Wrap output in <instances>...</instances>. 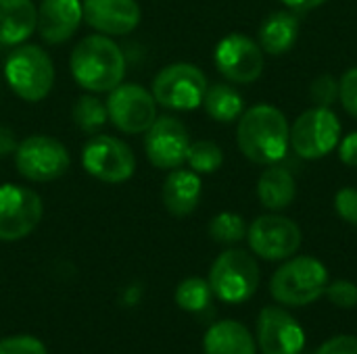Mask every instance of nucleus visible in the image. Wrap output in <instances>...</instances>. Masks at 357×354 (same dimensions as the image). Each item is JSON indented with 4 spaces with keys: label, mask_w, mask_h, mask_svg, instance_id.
<instances>
[{
    "label": "nucleus",
    "mask_w": 357,
    "mask_h": 354,
    "mask_svg": "<svg viewBox=\"0 0 357 354\" xmlns=\"http://www.w3.org/2000/svg\"><path fill=\"white\" fill-rule=\"evenodd\" d=\"M71 117H73V123L84 134L94 136L107 123L109 113H107V104H102L96 96L84 94V96H79L75 100L73 111H71Z\"/></svg>",
    "instance_id": "24"
},
{
    "label": "nucleus",
    "mask_w": 357,
    "mask_h": 354,
    "mask_svg": "<svg viewBox=\"0 0 357 354\" xmlns=\"http://www.w3.org/2000/svg\"><path fill=\"white\" fill-rule=\"evenodd\" d=\"M339 156L347 167H357V131L339 142Z\"/></svg>",
    "instance_id": "34"
},
{
    "label": "nucleus",
    "mask_w": 357,
    "mask_h": 354,
    "mask_svg": "<svg viewBox=\"0 0 357 354\" xmlns=\"http://www.w3.org/2000/svg\"><path fill=\"white\" fill-rule=\"evenodd\" d=\"M207 77L190 63H174L163 67L153 81V96L157 104L172 111H192L203 104L207 92Z\"/></svg>",
    "instance_id": "6"
},
{
    "label": "nucleus",
    "mask_w": 357,
    "mask_h": 354,
    "mask_svg": "<svg viewBox=\"0 0 357 354\" xmlns=\"http://www.w3.org/2000/svg\"><path fill=\"white\" fill-rule=\"evenodd\" d=\"M19 142H17V136L10 127L6 125H0V156H8L17 150Z\"/></svg>",
    "instance_id": "35"
},
{
    "label": "nucleus",
    "mask_w": 357,
    "mask_h": 354,
    "mask_svg": "<svg viewBox=\"0 0 357 354\" xmlns=\"http://www.w3.org/2000/svg\"><path fill=\"white\" fill-rule=\"evenodd\" d=\"M341 142V123L331 108L316 106L297 117L291 127L293 150L307 161H316L333 152Z\"/></svg>",
    "instance_id": "7"
},
{
    "label": "nucleus",
    "mask_w": 357,
    "mask_h": 354,
    "mask_svg": "<svg viewBox=\"0 0 357 354\" xmlns=\"http://www.w3.org/2000/svg\"><path fill=\"white\" fill-rule=\"evenodd\" d=\"M295 177L282 167H270L257 182V196L270 211H282L295 200Z\"/></svg>",
    "instance_id": "22"
},
{
    "label": "nucleus",
    "mask_w": 357,
    "mask_h": 354,
    "mask_svg": "<svg viewBox=\"0 0 357 354\" xmlns=\"http://www.w3.org/2000/svg\"><path fill=\"white\" fill-rule=\"evenodd\" d=\"M299 35V19L295 13L276 10L259 27V46L268 54L289 52Z\"/></svg>",
    "instance_id": "21"
},
{
    "label": "nucleus",
    "mask_w": 357,
    "mask_h": 354,
    "mask_svg": "<svg viewBox=\"0 0 357 354\" xmlns=\"http://www.w3.org/2000/svg\"><path fill=\"white\" fill-rule=\"evenodd\" d=\"M4 77L10 90L27 102L44 100L54 83V65L44 48L25 44L17 46L6 63H4Z\"/></svg>",
    "instance_id": "3"
},
{
    "label": "nucleus",
    "mask_w": 357,
    "mask_h": 354,
    "mask_svg": "<svg viewBox=\"0 0 357 354\" xmlns=\"http://www.w3.org/2000/svg\"><path fill=\"white\" fill-rule=\"evenodd\" d=\"M324 294L335 307H341V309H354L357 305V286L347 280H339L326 286Z\"/></svg>",
    "instance_id": "29"
},
{
    "label": "nucleus",
    "mask_w": 357,
    "mask_h": 354,
    "mask_svg": "<svg viewBox=\"0 0 357 354\" xmlns=\"http://www.w3.org/2000/svg\"><path fill=\"white\" fill-rule=\"evenodd\" d=\"M163 204L174 217H188L201 200V177L192 169H172L161 190Z\"/></svg>",
    "instance_id": "18"
},
{
    "label": "nucleus",
    "mask_w": 357,
    "mask_h": 354,
    "mask_svg": "<svg viewBox=\"0 0 357 354\" xmlns=\"http://www.w3.org/2000/svg\"><path fill=\"white\" fill-rule=\"evenodd\" d=\"M289 8L297 10V13H305V10H312V8H318L322 6L326 0H282Z\"/></svg>",
    "instance_id": "36"
},
{
    "label": "nucleus",
    "mask_w": 357,
    "mask_h": 354,
    "mask_svg": "<svg viewBox=\"0 0 357 354\" xmlns=\"http://www.w3.org/2000/svg\"><path fill=\"white\" fill-rule=\"evenodd\" d=\"M0 354H48V351L33 336H13L0 340Z\"/></svg>",
    "instance_id": "30"
},
{
    "label": "nucleus",
    "mask_w": 357,
    "mask_h": 354,
    "mask_svg": "<svg viewBox=\"0 0 357 354\" xmlns=\"http://www.w3.org/2000/svg\"><path fill=\"white\" fill-rule=\"evenodd\" d=\"M186 163L190 165L195 173H213L222 167L224 152L218 144L209 140L190 142L188 152H186Z\"/></svg>",
    "instance_id": "26"
},
{
    "label": "nucleus",
    "mask_w": 357,
    "mask_h": 354,
    "mask_svg": "<svg viewBox=\"0 0 357 354\" xmlns=\"http://www.w3.org/2000/svg\"><path fill=\"white\" fill-rule=\"evenodd\" d=\"M73 79L88 92H111L123 81L126 56L107 35L94 33L77 42L69 58Z\"/></svg>",
    "instance_id": "2"
},
{
    "label": "nucleus",
    "mask_w": 357,
    "mask_h": 354,
    "mask_svg": "<svg viewBox=\"0 0 357 354\" xmlns=\"http://www.w3.org/2000/svg\"><path fill=\"white\" fill-rule=\"evenodd\" d=\"M236 142L249 161L257 165H276L291 146V127L276 106L257 104L238 117Z\"/></svg>",
    "instance_id": "1"
},
{
    "label": "nucleus",
    "mask_w": 357,
    "mask_h": 354,
    "mask_svg": "<svg viewBox=\"0 0 357 354\" xmlns=\"http://www.w3.org/2000/svg\"><path fill=\"white\" fill-rule=\"evenodd\" d=\"M209 236L220 244H236L247 236V225L236 213H220L209 223Z\"/></svg>",
    "instance_id": "27"
},
{
    "label": "nucleus",
    "mask_w": 357,
    "mask_h": 354,
    "mask_svg": "<svg viewBox=\"0 0 357 354\" xmlns=\"http://www.w3.org/2000/svg\"><path fill=\"white\" fill-rule=\"evenodd\" d=\"M328 286L326 267L314 257L287 261L270 282L272 296L287 307H305L316 303Z\"/></svg>",
    "instance_id": "4"
},
{
    "label": "nucleus",
    "mask_w": 357,
    "mask_h": 354,
    "mask_svg": "<svg viewBox=\"0 0 357 354\" xmlns=\"http://www.w3.org/2000/svg\"><path fill=\"white\" fill-rule=\"evenodd\" d=\"M84 19L105 35H126L140 23L136 0H84Z\"/></svg>",
    "instance_id": "16"
},
{
    "label": "nucleus",
    "mask_w": 357,
    "mask_h": 354,
    "mask_svg": "<svg viewBox=\"0 0 357 354\" xmlns=\"http://www.w3.org/2000/svg\"><path fill=\"white\" fill-rule=\"evenodd\" d=\"M19 173L29 182H54L69 169L67 148L50 136H29L15 150Z\"/></svg>",
    "instance_id": "8"
},
{
    "label": "nucleus",
    "mask_w": 357,
    "mask_h": 354,
    "mask_svg": "<svg viewBox=\"0 0 357 354\" xmlns=\"http://www.w3.org/2000/svg\"><path fill=\"white\" fill-rule=\"evenodd\" d=\"M205 354H255L257 346L249 330L238 321H218L203 338Z\"/></svg>",
    "instance_id": "20"
},
{
    "label": "nucleus",
    "mask_w": 357,
    "mask_h": 354,
    "mask_svg": "<svg viewBox=\"0 0 357 354\" xmlns=\"http://www.w3.org/2000/svg\"><path fill=\"white\" fill-rule=\"evenodd\" d=\"M84 169L105 182V184H123L136 171V156L132 148L111 136H92L82 150Z\"/></svg>",
    "instance_id": "9"
},
{
    "label": "nucleus",
    "mask_w": 357,
    "mask_h": 354,
    "mask_svg": "<svg viewBox=\"0 0 357 354\" xmlns=\"http://www.w3.org/2000/svg\"><path fill=\"white\" fill-rule=\"evenodd\" d=\"M188 146V129L176 117H157L155 123L144 131L146 159L157 169H178L184 165Z\"/></svg>",
    "instance_id": "14"
},
{
    "label": "nucleus",
    "mask_w": 357,
    "mask_h": 354,
    "mask_svg": "<svg viewBox=\"0 0 357 354\" xmlns=\"http://www.w3.org/2000/svg\"><path fill=\"white\" fill-rule=\"evenodd\" d=\"M203 106L211 119H215L220 123H230L243 115L245 102H243V96L238 94V90H234L232 86L215 83V86L207 88Z\"/></svg>",
    "instance_id": "23"
},
{
    "label": "nucleus",
    "mask_w": 357,
    "mask_h": 354,
    "mask_svg": "<svg viewBox=\"0 0 357 354\" xmlns=\"http://www.w3.org/2000/svg\"><path fill=\"white\" fill-rule=\"evenodd\" d=\"M335 209L339 217L351 225H357V190L356 188H343L335 196Z\"/></svg>",
    "instance_id": "32"
},
{
    "label": "nucleus",
    "mask_w": 357,
    "mask_h": 354,
    "mask_svg": "<svg viewBox=\"0 0 357 354\" xmlns=\"http://www.w3.org/2000/svg\"><path fill=\"white\" fill-rule=\"evenodd\" d=\"M339 98L343 102V108L351 117H357V67L349 69L341 77V81H339Z\"/></svg>",
    "instance_id": "31"
},
{
    "label": "nucleus",
    "mask_w": 357,
    "mask_h": 354,
    "mask_svg": "<svg viewBox=\"0 0 357 354\" xmlns=\"http://www.w3.org/2000/svg\"><path fill=\"white\" fill-rule=\"evenodd\" d=\"M251 250L266 261H284L301 246V230L280 215L257 217L247 230Z\"/></svg>",
    "instance_id": "12"
},
{
    "label": "nucleus",
    "mask_w": 357,
    "mask_h": 354,
    "mask_svg": "<svg viewBox=\"0 0 357 354\" xmlns=\"http://www.w3.org/2000/svg\"><path fill=\"white\" fill-rule=\"evenodd\" d=\"M211 286L201 277H188L176 288V305L188 313H201L211 303Z\"/></svg>",
    "instance_id": "25"
},
{
    "label": "nucleus",
    "mask_w": 357,
    "mask_h": 354,
    "mask_svg": "<svg viewBox=\"0 0 357 354\" xmlns=\"http://www.w3.org/2000/svg\"><path fill=\"white\" fill-rule=\"evenodd\" d=\"M316 354H357V338L356 336H337L324 342Z\"/></svg>",
    "instance_id": "33"
},
{
    "label": "nucleus",
    "mask_w": 357,
    "mask_h": 354,
    "mask_svg": "<svg viewBox=\"0 0 357 354\" xmlns=\"http://www.w3.org/2000/svg\"><path fill=\"white\" fill-rule=\"evenodd\" d=\"M107 113L119 131L144 134L157 119V100L138 83H119L109 92Z\"/></svg>",
    "instance_id": "10"
},
{
    "label": "nucleus",
    "mask_w": 357,
    "mask_h": 354,
    "mask_svg": "<svg viewBox=\"0 0 357 354\" xmlns=\"http://www.w3.org/2000/svg\"><path fill=\"white\" fill-rule=\"evenodd\" d=\"M215 67L234 83H253L264 71V50L243 33H230L215 46Z\"/></svg>",
    "instance_id": "13"
},
{
    "label": "nucleus",
    "mask_w": 357,
    "mask_h": 354,
    "mask_svg": "<svg viewBox=\"0 0 357 354\" xmlns=\"http://www.w3.org/2000/svg\"><path fill=\"white\" fill-rule=\"evenodd\" d=\"M84 19L79 0H42L38 8V31L48 44L67 42Z\"/></svg>",
    "instance_id": "17"
},
{
    "label": "nucleus",
    "mask_w": 357,
    "mask_h": 354,
    "mask_svg": "<svg viewBox=\"0 0 357 354\" xmlns=\"http://www.w3.org/2000/svg\"><path fill=\"white\" fill-rule=\"evenodd\" d=\"M44 213L40 196L23 186H0V240L17 242L27 238Z\"/></svg>",
    "instance_id": "11"
},
{
    "label": "nucleus",
    "mask_w": 357,
    "mask_h": 354,
    "mask_svg": "<svg viewBox=\"0 0 357 354\" xmlns=\"http://www.w3.org/2000/svg\"><path fill=\"white\" fill-rule=\"evenodd\" d=\"M38 25V8L31 0H0V44L19 46Z\"/></svg>",
    "instance_id": "19"
},
{
    "label": "nucleus",
    "mask_w": 357,
    "mask_h": 354,
    "mask_svg": "<svg viewBox=\"0 0 357 354\" xmlns=\"http://www.w3.org/2000/svg\"><path fill=\"white\" fill-rule=\"evenodd\" d=\"M310 94H312V100L316 102V106L331 108L335 104V100L339 98V81L333 75H320L314 79Z\"/></svg>",
    "instance_id": "28"
},
{
    "label": "nucleus",
    "mask_w": 357,
    "mask_h": 354,
    "mask_svg": "<svg viewBox=\"0 0 357 354\" xmlns=\"http://www.w3.org/2000/svg\"><path fill=\"white\" fill-rule=\"evenodd\" d=\"M211 292L230 305H238L249 300L259 286V267L257 261L238 248H230L222 252L209 271Z\"/></svg>",
    "instance_id": "5"
},
{
    "label": "nucleus",
    "mask_w": 357,
    "mask_h": 354,
    "mask_svg": "<svg viewBox=\"0 0 357 354\" xmlns=\"http://www.w3.org/2000/svg\"><path fill=\"white\" fill-rule=\"evenodd\" d=\"M257 340L264 354H301L305 346L299 321L280 307H266L259 313Z\"/></svg>",
    "instance_id": "15"
}]
</instances>
